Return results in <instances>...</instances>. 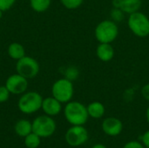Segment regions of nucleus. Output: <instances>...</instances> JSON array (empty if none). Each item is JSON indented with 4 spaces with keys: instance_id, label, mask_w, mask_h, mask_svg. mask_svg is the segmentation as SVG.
I'll list each match as a JSON object with an SVG mask.
<instances>
[{
    "instance_id": "1",
    "label": "nucleus",
    "mask_w": 149,
    "mask_h": 148,
    "mask_svg": "<svg viewBox=\"0 0 149 148\" xmlns=\"http://www.w3.org/2000/svg\"><path fill=\"white\" fill-rule=\"evenodd\" d=\"M65 120L72 126H84L88 118L87 108L79 101H69L64 109Z\"/></svg>"
},
{
    "instance_id": "2",
    "label": "nucleus",
    "mask_w": 149,
    "mask_h": 148,
    "mask_svg": "<svg viewBox=\"0 0 149 148\" xmlns=\"http://www.w3.org/2000/svg\"><path fill=\"white\" fill-rule=\"evenodd\" d=\"M94 35L99 43L113 42L119 35V28L117 23L113 20H103L98 24L95 28Z\"/></svg>"
},
{
    "instance_id": "3",
    "label": "nucleus",
    "mask_w": 149,
    "mask_h": 148,
    "mask_svg": "<svg viewBox=\"0 0 149 148\" xmlns=\"http://www.w3.org/2000/svg\"><path fill=\"white\" fill-rule=\"evenodd\" d=\"M43 99L42 96L37 92H25L18 99L17 107L23 113L31 114L41 109Z\"/></svg>"
},
{
    "instance_id": "4",
    "label": "nucleus",
    "mask_w": 149,
    "mask_h": 148,
    "mask_svg": "<svg viewBox=\"0 0 149 148\" xmlns=\"http://www.w3.org/2000/svg\"><path fill=\"white\" fill-rule=\"evenodd\" d=\"M127 25L130 31L139 38L149 36V18L141 11H136L129 15Z\"/></svg>"
},
{
    "instance_id": "5",
    "label": "nucleus",
    "mask_w": 149,
    "mask_h": 148,
    "mask_svg": "<svg viewBox=\"0 0 149 148\" xmlns=\"http://www.w3.org/2000/svg\"><path fill=\"white\" fill-rule=\"evenodd\" d=\"M74 87L72 80L67 78L59 79L52 86V94L61 103H68L73 97Z\"/></svg>"
},
{
    "instance_id": "6",
    "label": "nucleus",
    "mask_w": 149,
    "mask_h": 148,
    "mask_svg": "<svg viewBox=\"0 0 149 148\" xmlns=\"http://www.w3.org/2000/svg\"><path fill=\"white\" fill-rule=\"evenodd\" d=\"M56 131V123L54 120L48 115L37 117L32 122V133L38 134L40 138L51 137Z\"/></svg>"
},
{
    "instance_id": "7",
    "label": "nucleus",
    "mask_w": 149,
    "mask_h": 148,
    "mask_svg": "<svg viewBox=\"0 0 149 148\" xmlns=\"http://www.w3.org/2000/svg\"><path fill=\"white\" fill-rule=\"evenodd\" d=\"M39 70L40 65L38 62L30 56L25 55L24 58L17 60L16 64L17 73L22 75L27 79L35 78L38 74Z\"/></svg>"
},
{
    "instance_id": "8",
    "label": "nucleus",
    "mask_w": 149,
    "mask_h": 148,
    "mask_svg": "<svg viewBox=\"0 0 149 148\" xmlns=\"http://www.w3.org/2000/svg\"><path fill=\"white\" fill-rule=\"evenodd\" d=\"M88 138V132L83 126H72L67 130L65 136L66 143L73 147L84 145Z\"/></svg>"
},
{
    "instance_id": "9",
    "label": "nucleus",
    "mask_w": 149,
    "mask_h": 148,
    "mask_svg": "<svg viewBox=\"0 0 149 148\" xmlns=\"http://www.w3.org/2000/svg\"><path fill=\"white\" fill-rule=\"evenodd\" d=\"M5 86L11 94H23L28 88V79L18 73H15L7 78Z\"/></svg>"
},
{
    "instance_id": "10",
    "label": "nucleus",
    "mask_w": 149,
    "mask_h": 148,
    "mask_svg": "<svg viewBox=\"0 0 149 148\" xmlns=\"http://www.w3.org/2000/svg\"><path fill=\"white\" fill-rule=\"evenodd\" d=\"M103 132L111 137L118 136L123 129V124L120 120L114 117H108L105 119L102 122Z\"/></svg>"
},
{
    "instance_id": "11",
    "label": "nucleus",
    "mask_w": 149,
    "mask_h": 148,
    "mask_svg": "<svg viewBox=\"0 0 149 148\" xmlns=\"http://www.w3.org/2000/svg\"><path fill=\"white\" fill-rule=\"evenodd\" d=\"M114 8L120 9L124 13L132 14L139 11L142 5V0H113Z\"/></svg>"
},
{
    "instance_id": "12",
    "label": "nucleus",
    "mask_w": 149,
    "mask_h": 148,
    "mask_svg": "<svg viewBox=\"0 0 149 148\" xmlns=\"http://www.w3.org/2000/svg\"><path fill=\"white\" fill-rule=\"evenodd\" d=\"M41 109L48 116H56L62 110V103L54 97H48L43 99Z\"/></svg>"
},
{
    "instance_id": "13",
    "label": "nucleus",
    "mask_w": 149,
    "mask_h": 148,
    "mask_svg": "<svg viewBox=\"0 0 149 148\" xmlns=\"http://www.w3.org/2000/svg\"><path fill=\"white\" fill-rule=\"evenodd\" d=\"M96 55L103 62H108L114 57V49L111 44L100 43L96 49Z\"/></svg>"
},
{
    "instance_id": "14",
    "label": "nucleus",
    "mask_w": 149,
    "mask_h": 148,
    "mask_svg": "<svg viewBox=\"0 0 149 148\" xmlns=\"http://www.w3.org/2000/svg\"><path fill=\"white\" fill-rule=\"evenodd\" d=\"M86 108H87V113H88L89 117L93 119H96V120L102 118L106 112L104 105L99 101H93L90 103L86 106Z\"/></svg>"
},
{
    "instance_id": "15",
    "label": "nucleus",
    "mask_w": 149,
    "mask_h": 148,
    "mask_svg": "<svg viewBox=\"0 0 149 148\" xmlns=\"http://www.w3.org/2000/svg\"><path fill=\"white\" fill-rule=\"evenodd\" d=\"M7 52H8V55H9V57L10 58H12L14 60H17V61L25 56V49H24V47L22 44H20L19 43H17V42L11 43L8 46Z\"/></svg>"
},
{
    "instance_id": "16",
    "label": "nucleus",
    "mask_w": 149,
    "mask_h": 148,
    "mask_svg": "<svg viewBox=\"0 0 149 148\" xmlns=\"http://www.w3.org/2000/svg\"><path fill=\"white\" fill-rule=\"evenodd\" d=\"M15 132L20 137H26L32 133V123L27 120H20L15 125Z\"/></svg>"
},
{
    "instance_id": "17",
    "label": "nucleus",
    "mask_w": 149,
    "mask_h": 148,
    "mask_svg": "<svg viewBox=\"0 0 149 148\" xmlns=\"http://www.w3.org/2000/svg\"><path fill=\"white\" fill-rule=\"evenodd\" d=\"M52 3V0H30L31 9L38 13L46 11Z\"/></svg>"
},
{
    "instance_id": "18",
    "label": "nucleus",
    "mask_w": 149,
    "mask_h": 148,
    "mask_svg": "<svg viewBox=\"0 0 149 148\" xmlns=\"http://www.w3.org/2000/svg\"><path fill=\"white\" fill-rule=\"evenodd\" d=\"M40 141L41 138L34 133H31L24 137V145L27 148H38L40 145Z\"/></svg>"
},
{
    "instance_id": "19",
    "label": "nucleus",
    "mask_w": 149,
    "mask_h": 148,
    "mask_svg": "<svg viewBox=\"0 0 149 148\" xmlns=\"http://www.w3.org/2000/svg\"><path fill=\"white\" fill-rule=\"evenodd\" d=\"M62 5L68 10H75L79 8L84 2V0H60Z\"/></svg>"
},
{
    "instance_id": "20",
    "label": "nucleus",
    "mask_w": 149,
    "mask_h": 148,
    "mask_svg": "<svg viewBox=\"0 0 149 148\" xmlns=\"http://www.w3.org/2000/svg\"><path fill=\"white\" fill-rule=\"evenodd\" d=\"M111 17L112 20L114 21L115 23H119L120 21H122L124 19V12L119 9V8H113V10H111Z\"/></svg>"
},
{
    "instance_id": "21",
    "label": "nucleus",
    "mask_w": 149,
    "mask_h": 148,
    "mask_svg": "<svg viewBox=\"0 0 149 148\" xmlns=\"http://www.w3.org/2000/svg\"><path fill=\"white\" fill-rule=\"evenodd\" d=\"M10 92L5 85L0 86V104L6 102L10 98Z\"/></svg>"
},
{
    "instance_id": "22",
    "label": "nucleus",
    "mask_w": 149,
    "mask_h": 148,
    "mask_svg": "<svg viewBox=\"0 0 149 148\" xmlns=\"http://www.w3.org/2000/svg\"><path fill=\"white\" fill-rule=\"evenodd\" d=\"M17 0H0V10L3 11L9 10L16 3Z\"/></svg>"
},
{
    "instance_id": "23",
    "label": "nucleus",
    "mask_w": 149,
    "mask_h": 148,
    "mask_svg": "<svg viewBox=\"0 0 149 148\" xmlns=\"http://www.w3.org/2000/svg\"><path fill=\"white\" fill-rule=\"evenodd\" d=\"M123 148H146L145 146L139 142V141H135V140H133V141H129L127 142Z\"/></svg>"
},
{
    "instance_id": "24",
    "label": "nucleus",
    "mask_w": 149,
    "mask_h": 148,
    "mask_svg": "<svg viewBox=\"0 0 149 148\" xmlns=\"http://www.w3.org/2000/svg\"><path fill=\"white\" fill-rule=\"evenodd\" d=\"M141 95L146 100L149 101V84L145 85L141 88Z\"/></svg>"
},
{
    "instance_id": "25",
    "label": "nucleus",
    "mask_w": 149,
    "mask_h": 148,
    "mask_svg": "<svg viewBox=\"0 0 149 148\" xmlns=\"http://www.w3.org/2000/svg\"><path fill=\"white\" fill-rule=\"evenodd\" d=\"M141 141L145 147L149 148V130L144 133V134L141 137Z\"/></svg>"
},
{
    "instance_id": "26",
    "label": "nucleus",
    "mask_w": 149,
    "mask_h": 148,
    "mask_svg": "<svg viewBox=\"0 0 149 148\" xmlns=\"http://www.w3.org/2000/svg\"><path fill=\"white\" fill-rule=\"evenodd\" d=\"M92 148H107L106 147V146L105 145H103V144H96V145H94L93 147Z\"/></svg>"
},
{
    "instance_id": "27",
    "label": "nucleus",
    "mask_w": 149,
    "mask_h": 148,
    "mask_svg": "<svg viewBox=\"0 0 149 148\" xmlns=\"http://www.w3.org/2000/svg\"><path fill=\"white\" fill-rule=\"evenodd\" d=\"M146 118H147L148 123L149 124V106L148 107V109H147V112H146Z\"/></svg>"
},
{
    "instance_id": "28",
    "label": "nucleus",
    "mask_w": 149,
    "mask_h": 148,
    "mask_svg": "<svg viewBox=\"0 0 149 148\" xmlns=\"http://www.w3.org/2000/svg\"><path fill=\"white\" fill-rule=\"evenodd\" d=\"M3 11L2 10H0V18L3 17Z\"/></svg>"
}]
</instances>
